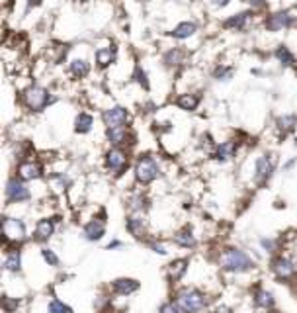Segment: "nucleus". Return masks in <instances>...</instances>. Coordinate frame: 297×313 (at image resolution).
Instances as JSON below:
<instances>
[{"label":"nucleus","mask_w":297,"mask_h":313,"mask_svg":"<svg viewBox=\"0 0 297 313\" xmlns=\"http://www.w3.org/2000/svg\"><path fill=\"white\" fill-rule=\"evenodd\" d=\"M219 264H221L223 270H227V272H237V274L254 268V260L248 257L245 251L235 249V247L223 251V255L219 258Z\"/></svg>","instance_id":"nucleus-1"},{"label":"nucleus","mask_w":297,"mask_h":313,"mask_svg":"<svg viewBox=\"0 0 297 313\" xmlns=\"http://www.w3.org/2000/svg\"><path fill=\"white\" fill-rule=\"evenodd\" d=\"M176 305L182 313H197L208 305V297L195 288H184L176 294Z\"/></svg>","instance_id":"nucleus-2"},{"label":"nucleus","mask_w":297,"mask_h":313,"mask_svg":"<svg viewBox=\"0 0 297 313\" xmlns=\"http://www.w3.org/2000/svg\"><path fill=\"white\" fill-rule=\"evenodd\" d=\"M26 237H28V231H26L24 221L16 218H2V239L6 247H10L8 251H12L14 245H22Z\"/></svg>","instance_id":"nucleus-3"},{"label":"nucleus","mask_w":297,"mask_h":313,"mask_svg":"<svg viewBox=\"0 0 297 313\" xmlns=\"http://www.w3.org/2000/svg\"><path fill=\"white\" fill-rule=\"evenodd\" d=\"M158 172H160V168H158V163L155 157H151V155H141L139 159H137V165H135V180H137L139 184H143V186L151 184L153 180L158 178Z\"/></svg>","instance_id":"nucleus-4"},{"label":"nucleus","mask_w":297,"mask_h":313,"mask_svg":"<svg viewBox=\"0 0 297 313\" xmlns=\"http://www.w3.org/2000/svg\"><path fill=\"white\" fill-rule=\"evenodd\" d=\"M53 100H55V98L51 96V92H49L47 88H43V86H30V88L24 92V102H26V106L34 112L45 110Z\"/></svg>","instance_id":"nucleus-5"},{"label":"nucleus","mask_w":297,"mask_h":313,"mask_svg":"<svg viewBox=\"0 0 297 313\" xmlns=\"http://www.w3.org/2000/svg\"><path fill=\"white\" fill-rule=\"evenodd\" d=\"M106 166L114 176H122L129 168V157L122 147H114L106 153Z\"/></svg>","instance_id":"nucleus-6"},{"label":"nucleus","mask_w":297,"mask_h":313,"mask_svg":"<svg viewBox=\"0 0 297 313\" xmlns=\"http://www.w3.org/2000/svg\"><path fill=\"white\" fill-rule=\"evenodd\" d=\"M276 170V157L274 155H262L256 159L254 165V182L258 186H264Z\"/></svg>","instance_id":"nucleus-7"},{"label":"nucleus","mask_w":297,"mask_h":313,"mask_svg":"<svg viewBox=\"0 0 297 313\" xmlns=\"http://www.w3.org/2000/svg\"><path fill=\"white\" fill-rule=\"evenodd\" d=\"M4 196H6V202L8 203H22L30 200V190L26 188L24 180L22 178H10L6 182V188H4Z\"/></svg>","instance_id":"nucleus-8"},{"label":"nucleus","mask_w":297,"mask_h":313,"mask_svg":"<svg viewBox=\"0 0 297 313\" xmlns=\"http://www.w3.org/2000/svg\"><path fill=\"white\" fill-rule=\"evenodd\" d=\"M270 268H272V272L280 278V280H289V278H293L297 274V264L287 257L272 258Z\"/></svg>","instance_id":"nucleus-9"},{"label":"nucleus","mask_w":297,"mask_h":313,"mask_svg":"<svg viewBox=\"0 0 297 313\" xmlns=\"http://www.w3.org/2000/svg\"><path fill=\"white\" fill-rule=\"evenodd\" d=\"M129 112L122 108V106H114L110 110H106L102 114V120H104L106 128H120V126H125L129 122Z\"/></svg>","instance_id":"nucleus-10"},{"label":"nucleus","mask_w":297,"mask_h":313,"mask_svg":"<svg viewBox=\"0 0 297 313\" xmlns=\"http://www.w3.org/2000/svg\"><path fill=\"white\" fill-rule=\"evenodd\" d=\"M106 137L112 145L116 147H123V145H133V135L129 133V129L125 126H120V128H108L106 129Z\"/></svg>","instance_id":"nucleus-11"},{"label":"nucleus","mask_w":297,"mask_h":313,"mask_svg":"<svg viewBox=\"0 0 297 313\" xmlns=\"http://www.w3.org/2000/svg\"><path fill=\"white\" fill-rule=\"evenodd\" d=\"M264 26H266L268 32H280L283 28L291 26V16H289V12H274V14H270L266 18Z\"/></svg>","instance_id":"nucleus-12"},{"label":"nucleus","mask_w":297,"mask_h":313,"mask_svg":"<svg viewBox=\"0 0 297 313\" xmlns=\"http://www.w3.org/2000/svg\"><path fill=\"white\" fill-rule=\"evenodd\" d=\"M16 172H18V178H22V180H37L43 174L41 165L35 163V161H24V163H20Z\"/></svg>","instance_id":"nucleus-13"},{"label":"nucleus","mask_w":297,"mask_h":313,"mask_svg":"<svg viewBox=\"0 0 297 313\" xmlns=\"http://www.w3.org/2000/svg\"><path fill=\"white\" fill-rule=\"evenodd\" d=\"M55 235V220L51 218H43V220L37 221L35 225V231H34V239L37 243H45L49 241Z\"/></svg>","instance_id":"nucleus-14"},{"label":"nucleus","mask_w":297,"mask_h":313,"mask_svg":"<svg viewBox=\"0 0 297 313\" xmlns=\"http://www.w3.org/2000/svg\"><path fill=\"white\" fill-rule=\"evenodd\" d=\"M104 233H106V221L98 220V218L90 220L84 225V229H82V235H84L86 241H100L104 237Z\"/></svg>","instance_id":"nucleus-15"},{"label":"nucleus","mask_w":297,"mask_h":313,"mask_svg":"<svg viewBox=\"0 0 297 313\" xmlns=\"http://www.w3.org/2000/svg\"><path fill=\"white\" fill-rule=\"evenodd\" d=\"M112 290H114V294L118 295H131L139 290V282L133 280V278H118L112 284Z\"/></svg>","instance_id":"nucleus-16"},{"label":"nucleus","mask_w":297,"mask_h":313,"mask_svg":"<svg viewBox=\"0 0 297 313\" xmlns=\"http://www.w3.org/2000/svg\"><path fill=\"white\" fill-rule=\"evenodd\" d=\"M237 151H239V143L237 141H223L221 145H217L215 149V153H213V157L217 159V161H229V159H233L235 155H237Z\"/></svg>","instance_id":"nucleus-17"},{"label":"nucleus","mask_w":297,"mask_h":313,"mask_svg":"<svg viewBox=\"0 0 297 313\" xmlns=\"http://www.w3.org/2000/svg\"><path fill=\"white\" fill-rule=\"evenodd\" d=\"M297 126V116L295 114H283L280 116L278 120H276V129H278V133L280 135H287V133H291Z\"/></svg>","instance_id":"nucleus-18"},{"label":"nucleus","mask_w":297,"mask_h":313,"mask_svg":"<svg viewBox=\"0 0 297 313\" xmlns=\"http://www.w3.org/2000/svg\"><path fill=\"white\" fill-rule=\"evenodd\" d=\"M188 264H190L188 258H176V260H172V262L168 264V278H170L172 282H178L180 278L186 274Z\"/></svg>","instance_id":"nucleus-19"},{"label":"nucleus","mask_w":297,"mask_h":313,"mask_svg":"<svg viewBox=\"0 0 297 313\" xmlns=\"http://www.w3.org/2000/svg\"><path fill=\"white\" fill-rule=\"evenodd\" d=\"M116 53H118V49H116L114 45L98 49V51H96V63H98V67H100V69L110 67V65L116 61Z\"/></svg>","instance_id":"nucleus-20"},{"label":"nucleus","mask_w":297,"mask_h":313,"mask_svg":"<svg viewBox=\"0 0 297 313\" xmlns=\"http://www.w3.org/2000/svg\"><path fill=\"white\" fill-rule=\"evenodd\" d=\"M252 16V12H239V14H233L223 22V28L227 30H245L246 22Z\"/></svg>","instance_id":"nucleus-21"},{"label":"nucleus","mask_w":297,"mask_h":313,"mask_svg":"<svg viewBox=\"0 0 297 313\" xmlns=\"http://www.w3.org/2000/svg\"><path fill=\"white\" fill-rule=\"evenodd\" d=\"M200 100H202V98H200L197 94H180V96L176 98V106H178L180 110L193 112V110H197Z\"/></svg>","instance_id":"nucleus-22"},{"label":"nucleus","mask_w":297,"mask_h":313,"mask_svg":"<svg viewBox=\"0 0 297 313\" xmlns=\"http://www.w3.org/2000/svg\"><path fill=\"white\" fill-rule=\"evenodd\" d=\"M195 32H197V24L195 22H182V24H178L174 30L170 32V36L176 37V39H188Z\"/></svg>","instance_id":"nucleus-23"},{"label":"nucleus","mask_w":297,"mask_h":313,"mask_svg":"<svg viewBox=\"0 0 297 313\" xmlns=\"http://www.w3.org/2000/svg\"><path fill=\"white\" fill-rule=\"evenodd\" d=\"M4 270H8V272H20L22 270V253L18 249H12V251L6 253Z\"/></svg>","instance_id":"nucleus-24"},{"label":"nucleus","mask_w":297,"mask_h":313,"mask_svg":"<svg viewBox=\"0 0 297 313\" xmlns=\"http://www.w3.org/2000/svg\"><path fill=\"white\" fill-rule=\"evenodd\" d=\"M125 227H127V231H129L133 237L141 239V237H143V231H145V221H143V218H139V216H129V218L125 220Z\"/></svg>","instance_id":"nucleus-25"},{"label":"nucleus","mask_w":297,"mask_h":313,"mask_svg":"<svg viewBox=\"0 0 297 313\" xmlns=\"http://www.w3.org/2000/svg\"><path fill=\"white\" fill-rule=\"evenodd\" d=\"M172 241H174L178 247H184V249H192L193 245H195V237H193V233H192L190 227L180 229V231L174 235V239Z\"/></svg>","instance_id":"nucleus-26"},{"label":"nucleus","mask_w":297,"mask_h":313,"mask_svg":"<svg viewBox=\"0 0 297 313\" xmlns=\"http://www.w3.org/2000/svg\"><path fill=\"white\" fill-rule=\"evenodd\" d=\"M94 126V118L88 114V112H80L74 120V131L76 133H88Z\"/></svg>","instance_id":"nucleus-27"},{"label":"nucleus","mask_w":297,"mask_h":313,"mask_svg":"<svg viewBox=\"0 0 297 313\" xmlns=\"http://www.w3.org/2000/svg\"><path fill=\"white\" fill-rule=\"evenodd\" d=\"M254 303L258 307H264V309H272L276 299H274V294L268 292V290H256L254 292Z\"/></svg>","instance_id":"nucleus-28"},{"label":"nucleus","mask_w":297,"mask_h":313,"mask_svg":"<svg viewBox=\"0 0 297 313\" xmlns=\"http://www.w3.org/2000/svg\"><path fill=\"white\" fill-rule=\"evenodd\" d=\"M274 55H276V59L280 61L283 67H293V65H295V55L289 51V47H287V45H280V47L276 49V53H274Z\"/></svg>","instance_id":"nucleus-29"},{"label":"nucleus","mask_w":297,"mask_h":313,"mask_svg":"<svg viewBox=\"0 0 297 313\" xmlns=\"http://www.w3.org/2000/svg\"><path fill=\"white\" fill-rule=\"evenodd\" d=\"M88 73H90V65L84 59H74L70 63V74L74 78H84V76H88Z\"/></svg>","instance_id":"nucleus-30"},{"label":"nucleus","mask_w":297,"mask_h":313,"mask_svg":"<svg viewBox=\"0 0 297 313\" xmlns=\"http://www.w3.org/2000/svg\"><path fill=\"white\" fill-rule=\"evenodd\" d=\"M47 313H72V307L67 305V303H63L61 299L53 297L51 301L47 303Z\"/></svg>","instance_id":"nucleus-31"},{"label":"nucleus","mask_w":297,"mask_h":313,"mask_svg":"<svg viewBox=\"0 0 297 313\" xmlns=\"http://www.w3.org/2000/svg\"><path fill=\"white\" fill-rule=\"evenodd\" d=\"M182 59H184V53H182L180 49H170V51L164 55V63H166L168 67H178V65L182 63Z\"/></svg>","instance_id":"nucleus-32"},{"label":"nucleus","mask_w":297,"mask_h":313,"mask_svg":"<svg viewBox=\"0 0 297 313\" xmlns=\"http://www.w3.org/2000/svg\"><path fill=\"white\" fill-rule=\"evenodd\" d=\"M235 73V69L233 67H225V65H219L215 71H213V76L217 78V80H229L231 76Z\"/></svg>","instance_id":"nucleus-33"},{"label":"nucleus","mask_w":297,"mask_h":313,"mask_svg":"<svg viewBox=\"0 0 297 313\" xmlns=\"http://www.w3.org/2000/svg\"><path fill=\"white\" fill-rule=\"evenodd\" d=\"M133 80H135V82H139L145 90H149V78H147V73L143 71V67H141V65H137V67H135V71H133Z\"/></svg>","instance_id":"nucleus-34"},{"label":"nucleus","mask_w":297,"mask_h":313,"mask_svg":"<svg viewBox=\"0 0 297 313\" xmlns=\"http://www.w3.org/2000/svg\"><path fill=\"white\" fill-rule=\"evenodd\" d=\"M129 205H131L133 212H143V210L147 207V200L143 198V194H135V196L129 200Z\"/></svg>","instance_id":"nucleus-35"},{"label":"nucleus","mask_w":297,"mask_h":313,"mask_svg":"<svg viewBox=\"0 0 297 313\" xmlns=\"http://www.w3.org/2000/svg\"><path fill=\"white\" fill-rule=\"evenodd\" d=\"M20 299H14V297H4L2 299V307H4V311L6 313H14L20 307Z\"/></svg>","instance_id":"nucleus-36"},{"label":"nucleus","mask_w":297,"mask_h":313,"mask_svg":"<svg viewBox=\"0 0 297 313\" xmlns=\"http://www.w3.org/2000/svg\"><path fill=\"white\" fill-rule=\"evenodd\" d=\"M41 257L49 266H59V257L53 253L51 249H41Z\"/></svg>","instance_id":"nucleus-37"},{"label":"nucleus","mask_w":297,"mask_h":313,"mask_svg":"<svg viewBox=\"0 0 297 313\" xmlns=\"http://www.w3.org/2000/svg\"><path fill=\"white\" fill-rule=\"evenodd\" d=\"M178 305H176V301H166V303H162L160 307H158V313H178Z\"/></svg>","instance_id":"nucleus-38"},{"label":"nucleus","mask_w":297,"mask_h":313,"mask_svg":"<svg viewBox=\"0 0 297 313\" xmlns=\"http://www.w3.org/2000/svg\"><path fill=\"white\" fill-rule=\"evenodd\" d=\"M260 245H262V249L270 251V253L276 249V241H274V239H262V241H260Z\"/></svg>","instance_id":"nucleus-39"},{"label":"nucleus","mask_w":297,"mask_h":313,"mask_svg":"<svg viewBox=\"0 0 297 313\" xmlns=\"http://www.w3.org/2000/svg\"><path fill=\"white\" fill-rule=\"evenodd\" d=\"M151 249L158 253V255H166V249H164V245H160V243H151Z\"/></svg>","instance_id":"nucleus-40"},{"label":"nucleus","mask_w":297,"mask_h":313,"mask_svg":"<svg viewBox=\"0 0 297 313\" xmlns=\"http://www.w3.org/2000/svg\"><path fill=\"white\" fill-rule=\"evenodd\" d=\"M231 0H211V4L213 6H217V8H225Z\"/></svg>","instance_id":"nucleus-41"},{"label":"nucleus","mask_w":297,"mask_h":313,"mask_svg":"<svg viewBox=\"0 0 297 313\" xmlns=\"http://www.w3.org/2000/svg\"><path fill=\"white\" fill-rule=\"evenodd\" d=\"M120 247H123L120 241H112V243H108V249L112 251V249H120Z\"/></svg>","instance_id":"nucleus-42"},{"label":"nucleus","mask_w":297,"mask_h":313,"mask_svg":"<svg viewBox=\"0 0 297 313\" xmlns=\"http://www.w3.org/2000/svg\"><path fill=\"white\" fill-rule=\"evenodd\" d=\"M39 4H41V0H28V10L34 6H39Z\"/></svg>","instance_id":"nucleus-43"},{"label":"nucleus","mask_w":297,"mask_h":313,"mask_svg":"<svg viewBox=\"0 0 297 313\" xmlns=\"http://www.w3.org/2000/svg\"><path fill=\"white\" fill-rule=\"evenodd\" d=\"M295 161H297V159H291V161H287V163H285V166H283V168H285V170H287V168H291V166L295 165Z\"/></svg>","instance_id":"nucleus-44"},{"label":"nucleus","mask_w":297,"mask_h":313,"mask_svg":"<svg viewBox=\"0 0 297 313\" xmlns=\"http://www.w3.org/2000/svg\"><path fill=\"white\" fill-rule=\"evenodd\" d=\"M215 313H231V309H229V307H217Z\"/></svg>","instance_id":"nucleus-45"},{"label":"nucleus","mask_w":297,"mask_h":313,"mask_svg":"<svg viewBox=\"0 0 297 313\" xmlns=\"http://www.w3.org/2000/svg\"><path fill=\"white\" fill-rule=\"evenodd\" d=\"M76 2H82V4H84V2H88V0H76Z\"/></svg>","instance_id":"nucleus-46"},{"label":"nucleus","mask_w":297,"mask_h":313,"mask_svg":"<svg viewBox=\"0 0 297 313\" xmlns=\"http://www.w3.org/2000/svg\"><path fill=\"white\" fill-rule=\"evenodd\" d=\"M270 313H280V311H270Z\"/></svg>","instance_id":"nucleus-47"},{"label":"nucleus","mask_w":297,"mask_h":313,"mask_svg":"<svg viewBox=\"0 0 297 313\" xmlns=\"http://www.w3.org/2000/svg\"><path fill=\"white\" fill-rule=\"evenodd\" d=\"M295 147H297V139H295Z\"/></svg>","instance_id":"nucleus-48"}]
</instances>
